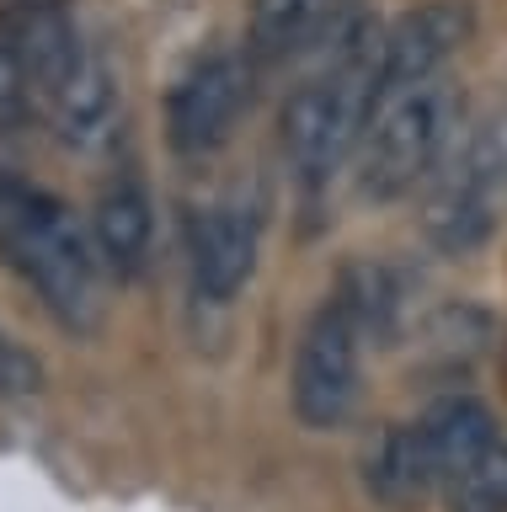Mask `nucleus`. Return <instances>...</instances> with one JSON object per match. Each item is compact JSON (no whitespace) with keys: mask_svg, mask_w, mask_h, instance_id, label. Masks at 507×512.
I'll use <instances>...</instances> for the list:
<instances>
[{"mask_svg":"<svg viewBox=\"0 0 507 512\" xmlns=\"http://www.w3.org/2000/svg\"><path fill=\"white\" fill-rule=\"evenodd\" d=\"M353 22V0H251L246 54L251 64H289L299 54L331 48Z\"/></svg>","mask_w":507,"mask_h":512,"instance_id":"nucleus-9","label":"nucleus"},{"mask_svg":"<svg viewBox=\"0 0 507 512\" xmlns=\"http://www.w3.org/2000/svg\"><path fill=\"white\" fill-rule=\"evenodd\" d=\"M459 128V96L449 80H422V86L390 91L374 107L358 144V187L363 198L390 203L406 198L417 182H427L454 150Z\"/></svg>","mask_w":507,"mask_h":512,"instance_id":"nucleus-3","label":"nucleus"},{"mask_svg":"<svg viewBox=\"0 0 507 512\" xmlns=\"http://www.w3.org/2000/svg\"><path fill=\"white\" fill-rule=\"evenodd\" d=\"M0 182H6V171H0Z\"/></svg>","mask_w":507,"mask_h":512,"instance_id":"nucleus-16","label":"nucleus"},{"mask_svg":"<svg viewBox=\"0 0 507 512\" xmlns=\"http://www.w3.org/2000/svg\"><path fill=\"white\" fill-rule=\"evenodd\" d=\"M385 102V32L353 22L331 59L283 102V155L305 182H326L358 155L363 128Z\"/></svg>","mask_w":507,"mask_h":512,"instance_id":"nucleus-1","label":"nucleus"},{"mask_svg":"<svg viewBox=\"0 0 507 512\" xmlns=\"http://www.w3.org/2000/svg\"><path fill=\"white\" fill-rule=\"evenodd\" d=\"M507 208V128L486 123L465 144H454L449 160L433 176L422 230L438 251L470 256L481 251Z\"/></svg>","mask_w":507,"mask_h":512,"instance_id":"nucleus-4","label":"nucleus"},{"mask_svg":"<svg viewBox=\"0 0 507 512\" xmlns=\"http://www.w3.org/2000/svg\"><path fill=\"white\" fill-rule=\"evenodd\" d=\"M363 320L342 294L326 299L310 315L305 336L294 347V374H289V400L305 427H337L347 422L358 400V368H363Z\"/></svg>","mask_w":507,"mask_h":512,"instance_id":"nucleus-5","label":"nucleus"},{"mask_svg":"<svg viewBox=\"0 0 507 512\" xmlns=\"http://www.w3.org/2000/svg\"><path fill=\"white\" fill-rule=\"evenodd\" d=\"M363 480H369L374 502L385 507H417L427 491L438 486L433 475V459H427V443H422V427L417 422H390L374 432L369 454H363Z\"/></svg>","mask_w":507,"mask_h":512,"instance_id":"nucleus-12","label":"nucleus"},{"mask_svg":"<svg viewBox=\"0 0 507 512\" xmlns=\"http://www.w3.org/2000/svg\"><path fill=\"white\" fill-rule=\"evenodd\" d=\"M251 54H203L166 96V139L177 155H214L251 102Z\"/></svg>","mask_w":507,"mask_h":512,"instance_id":"nucleus-6","label":"nucleus"},{"mask_svg":"<svg viewBox=\"0 0 507 512\" xmlns=\"http://www.w3.org/2000/svg\"><path fill=\"white\" fill-rule=\"evenodd\" d=\"M91 246L113 278H139L155 246V203L134 171L113 176L91 208Z\"/></svg>","mask_w":507,"mask_h":512,"instance_id":"nucleus-10","label":"nucleus"},{"mask_svg":"<svg viewBox=\"0 0 507 512\" xmlns=\"http://www.w3.org/2000/svg\"><path fill=\"white\" fill-rule=\"evenodd\" d=\"M475 38V6L470 0H427L395 16L385 27V96L438 80L459 48Z\"/></svg>","mask_w":507,"mask_h":512,"instance_id":"nucleus-8","label":"nucleus"},{"mask_svg":"<svg viewBox=\"0 0 507 512\" xmlns=\"http://www.w3.org/2000/svg\"><path fill=\"white\" fill-rule=\"evenodd\" d=\"M443 496H449V512H507V443L470 475H459Z\"/></svg>","mask_w":507,"mask_h":512,"instance_id":"nucleus-14","label":"nucleus"},{"mask_svg":"<svg viewBox=\"0 0 507 512\" xmlns=\"http://www.w3.org/2000/svg\"><path fill=\"white\" fill-rule=\"evenodd\" d=\"M0 251L38 288L59 326L91 331L102 320V256L91 246V230L75 224L54 192L11 171L0 182Z\"/></svg>","mask_w":507,"mask_h":512,"instance_id":"nucleus-2","label":"nucleus"},{"mask_svg":"<svg viewBox=\"0 0 507 512\" xmlns=\"http://www.w3.org/2000/svg\"><path fill=\"white\" fill-rule=\"evenodd\" d=\"M6 390H27V358L6 342V331H0V395Z\"/></svg>","mask_w":507,"mask_h":512,"instance_id":"nucleus-15","label":"nucleus"},{"mask_svg":"<svg viewBox=\"0 0 507 512\" xmlns=\"http://www.w3.org/2000/svg\"><path fill=\"white\" fill-rule=\"evenodd\" d=\"M113 112H118V86L113 75H107V64L91 54H81V64L65 75V86L49 96V107H43V118L59 128V139L70 144H102L107 128H113Z\"/></svg>","mask_w":507,"mask_h":512,"instance_id":"nucleus-13","label":"nucleus"},{"mask_svg":"<svg viewBox=\"0 0 507 512\" xmlns=\"http://www.w3.org/2000/svg\"><path fill=\"white\" fill-rule=\"evenodd\" d=\"M262 251V214L241 198L214 203L193 219L187 262H193V294L203 304H230L246 288Z\"/></svg>","mask_w":507,"mask_h":512,"instance_id":"nucleus-7","label":"nucleus"},{"mask_svg":"<svg viewBox=\"0 0 507 512\" xmlns=\"http://www.w3.org/2000/svg\"><path fill=\"white\" fill-rule=\"evenodd\" d=\"M417 427H422L427 459H433V475H438L443 491L502 448L497 416H491V406H486V400H475V395H443V400H433V406L422 411Z\"/></svg>","mask_w":507,"mask_h":512,"instance_id":"nucleus-11","label":"nucleus"}]
</instances>
